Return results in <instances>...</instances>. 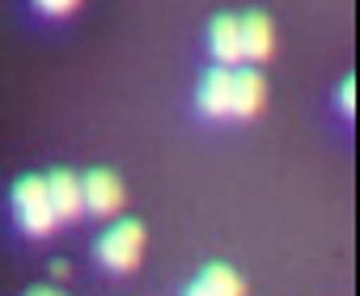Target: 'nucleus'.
Instances as JSON below:
<instances>
[{"instance_id": "9d476101", "label": "nucleus", "mask_w": 360, "mask_h": 296, "mask_svg": "<svg viewBox=\"0 0 360 296\" xmlns=\"http://www.w3.org/2000/svg\"><path fill=\"white\" fill-rule=\"evenodd\" d=\"M34 5L43 9V13H51V18H64V13H72L81 0H34Z\"/></svg>"}, {"instance_id": "f03ea898", "label": "nucleus", "mask_w": 360, "mask_h": 296, "mask_svg": "<svg viewBox=\"0 0 360 296\" xmlns=\"http://www.w3.org/2000/svg\"><path fill=\"white\" fill-rule=\"evenodd\" d=\"M140 254H144V224L140 220H119V224H110L102 237H98V258H102V267H110V271H136V262H140Z\"/></svg>"}, {"instance_id": "7ed1b4c3", "label": "nucleus", "mask_w": 360, "mask_h": 296, "mask_svg": "<svg viewBox=\"0 0 360 296\" xmlns=\"http://www.w3.org/2000/svg\"><path fill=\"white\" fill-rule=\"evenodd\" d=\"M81 195H85V212L94 216H115L123 208V182L110 170H89L81 178Z\"/></svg>"}, {"instance_id": "1a4fd4ad", "label": "nucleus", "mask_w": 360, "mask_h": 296, "mask_svg": "<svg viewBox=\"0 0 360 296\" xmlns=\"http://www.w3.org/2000/svg\"><path fill=\"white\" fill-rule=\"evenodd\" d=\"M238 30H242V60H267V55H271L276 30H271L267 13H246V18H238Z\"/></svg>"}, {"instance_id": "9b49d317", "label": "nucleus", "mask_w": 360, "mask_h": 296, "mask_svg": "<svg viewBox=\"0 0 360 296\" xmlns=\"http://www.w3.org/2000/svg\"><path fill=\"white\" fill-rule=\"evenodd\" d=\"M339 110H343V114H352V110H356V85H352V81H343V85H339Z\"/></svg>"}, {"instance_id": "423d86ee", "label": "nucleus", "mask_w": 360, "mask_h": 296, "mask_svg": "<svg viewBox=\"0 0 360 296\" xmlns=\"http://www.w3.org/2000/svg\"><path fill=\"white\" fill-rule=\"evenodd\" d=\"M229 102H233V72L217 64V68L200 81V110H204L208 119H225V114H229Z\"/></svg>"}, {"instance_id": "0eeeda50", "label": "nucleus", "mask_w": 360, "mask_h": 296, "mask_svg": "<svg viewBox=\"0 0 360 296\" xmlns=\"http://www.w3.org/2000/svg\"><path fill=\"white\" fill-rule=\"evenodd\" d=\"M263 97H267V85L255 68H238L233 72V102H229V114L238 119H255L263 110Z\"/></svg>"}, {"instance_id": "39448f33", "label": "nucleus", "mask_w": 360, "mask_h": 296, "mask_svg": "<svg viewBox=\"0 0 360 296\" xmlns=\"http://www.w3.org/2000/svg\"><path fill=\"white\" fill-rule=\"evenodd\" d=\"M242 292H246L242 275L233 267H225V262H208L187 288V296H242Z\"/></svg>"}, {"instance_id": "6e6552de", "label": "nucleus", "mask_w": 360, "mask_h": 296, "mask_svg": "<svg viewBox=\"0 0 360 296\" xmlns=\"http://www.w3.org/2000/svg\"><path fill=\"white\" fill-rule=\"evenodd\" d=\"M208 43H212V55H217L221 68L242 64V30H238V18H233V13L212 18V26H208Z\"/></svg>"}, {"instance_id": "f257e3e1", "label": "nucleus", "mask_w": 360, "mask_h": 296, "mask_svg": "<svg viewBox=\"0 0 360 296\" xmlns=\"http://www.w3.org/2000/svg\"><path fill=\"white\" fill-rule=\"evenodd\" d=\"M13 212H18V224L30 233V237H47L60 220L51 212V195H47V178H22L13 187Z\"/></svg>"}, {"instance_id": "20e7f679", "label": "nucleus", "mask_w": 360, "mask_h": 296, "mask_svg": "<svg viewBox=\"0 0 360 296\" xmlns=\"http://www.w3.org/2000/svg\"><path fill=\"white\" fill-rule=\"evenodd\" d=\"M47 195H51V212H56V220H64V224L81 220V212H85V195H81V178H77L72 170H56V174H47Z\"/></svg>"}, {"instance_id": "f8f14e48", "label": "nucleus", "mask_w": 360, "mask_h": 296, "mask_svg": "<svg viewBox=\"0 0 360 296\" xmlns=\"http://www.w3.org/2000/svg\"><path fill=\"white\" fill-rule=\"evenodd\" d=\"M26 296H64V292H51V288H30Z\"/></svg>"}]
</instances>
